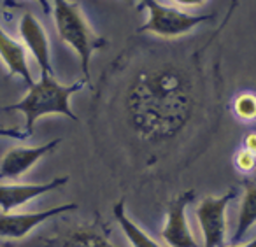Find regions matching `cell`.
<instances>
[{
	"instance_id": "obj_7",
	"label": "cell",
	"mask_w": 256,
	"mask_h": 247,
	"mask_svg": "<svg viewBox=\"0 0 256 247\" xmlns=\"http://www.w3.org/2000/svg\"><path fill=\"white\" fill-rule=\"evenodd\" d=\"M78 208V204H64L56 207L46 208L39 212H9V214H0V236L2 238L20 240L28 235L32 230L42 224L48 219H53L65 212H70Z\"/></svg>"
},
{
	"instance_id": "obj_12",
	"label": "cell",
	"mask_w": 256,
	"mask_h": 247,
	"mask_svg": "<svg viewBox=\"0 0 256 247\" xmlns=\"http://www.w3.org/2000/svg\"><path fill=\"white\" fill-rule=\"evenodd\" d=\"M112 216L116 219V222L120 224L123 235L126 236V240L132 244V247H162L156 240H153L139 224L130 219V216L124 212V200L121 198L120 202H116L112 207Z\"/></svg>"
},
{
	"instance_id": "obj_19",
	"label": "cell",
	"mask_w": 256,
	"mask_h": 247,
	"mask_svg": "<svg viewBox=\"0 0 256 247\" xmlns=\"http://www.w3.org/2000/svg\"><path fill=\"white\" fill-rule=\"evenodd\" d=\"M244 149H248L249 152L256 154V134H254V132H251V134L246 135V138H244Z\"/></svg>"
},
{
	"instance_id": "obj_10",
	"label": "cell",
	"mask_w": 256,
	"mask_h": 247,
	"mask_svg": "<svg viewBox=\"0 0 256 247\" xmlns=\"http://www.w3.org/2000/svg\"><path fill=\"white\" fill-rule=\"evenodd\" d=\"M20 36H22L23 46L32 53V56L39 64L40 74H53L48 34L32 12H25L20 20Z\"/></svg>"
},
{
	"instance_id": "obj_3",
	"label": "cell",
	"mask_w": 256,
	"mask_h": 247,
	"mask_svg": "<svg viewBox=\"0 0 256 247\" xmlns=\"http://www.w3.org/2000/svg\"><path fill=\"white\" fill-rule=\"evenodd\" d=\"M58 37L76 51L81 62L84 81L90 84V62L95 51L107 46V39L93 32L81 6L72 0H51Z\"/></svg>"
},
{
	"instance_id": "obj_6",
	"label": "cell",
	"mask_w": 256,
	"mask_h": 247,
	"mask_svg": "<svg viewBox=\"0 0 256 247\" xmlns=\"http://www.w3.org/2000/svg\"><path fill=\"white\" fill-rule=\"evenodd\" d=\"M193 198H195V191L190 190L174 196L168 204L164 228H162V236L168 247H198L186 216V208Z\"/></svg>"
},
{
	"instance_id": "obj_22",
	"label": "cell",
	"mask_w": 256,
	"mask_h": 247,
	"mask_svg": "<svg viewBox=\"0 0 256 247\" xmlns=\"http://www.w3.org/2000/svg\"><path fill=\"white\" fill-rule=\"evenodd\" d=\"M126 2H130L132 6H136V0H126Z\"/></svg>"
},
{
	"instance_id": "obj_11",
	"label": "cell",
	"mask_w": 256,
	"mask_h": 247,
	"mask_svg": "<svg viewBox=\"0 0 256 247\" xmlns=\"http://www.w3.org/2000/svg\"><path fill=\"white\" fill-rule=\"evenodd\" d=\"M0 60L4 62L9 78L18 76L28 86L36 82L26 60V48L23 46V42L12 39L2 26H0Z\"/></svg>"
},
{
	"instance_id": "obj_2",
	"label": "cell",
	"mask_w": 256,
	"mask_h": 247,
	"mask_svg": "<svg viewBox=\"0 0 256 247\" xmlns=\"http://www.w3.org/2000/svg\"><path fill=\"white\" fill-rule=\"evenodd\" d=\"M88 82L84 79L76 81L72 84H62L54 79L53 74H40V79L28 86L22 100L16 104L6 106L2 110H18L25 116V132L28 135L34 134L37 120L48 114H62L72 121H79L78 114L70 107V96L81 92Z\"/></svg>"
},
{
	"instance_id": "obj_14",
	"label": "cell",
	"mask_w": 256,
	"mask_h": 247,
	"mask_svg": "<svg viewBox=\"0 0 256 247\" xmlns=\"http://www.w3.org/2000/svg\"><path fill=\"white\" fill-rule=\"evenodd\" d=\"M60 247H118L107 240L98 226H79L60 240Z\"/></svg>"
},
{
	"instance_id": "obj_13",
	"label": "cell",
	"mask_w": 256,
	"mask_h": 247,
	"mask_svg": "<svg viewBox=\"0 0 256 247\" xmlns=\"http://www.w3.org/2000/svg\"><path fill=\"white\" fill-rule=\"evenodd\" d=\"M242 186H244V194H242L240 208H238L234 242H238L256 224V180L246 179Z\"/></svg>"
},
{
	"instance_id": "obj_18",
	"label": "cell",
	"mask_w": 256,
	"mask_h": 247,
	"mask_svg": "<svg viewBox=\"0 0 256 247\" xmlns=\"http://www.w3.org/2000/svg\"><path fill=\"white\" fill-rule=\"evenodd\" d=\"M40 4V8L44 9V14H50L51 12V2L50 0H37ZM4 6L6 8H16L18 6V0H4Z\"/></svg>"
},
{
	"instance_id": "obj_15",
	"label": "cell",
	"mask_w": 256,
	"mask_h": 247,
	"mask_svg": "<svg viewBox=\"0 0 256 247\" xmlns=\"http://www.w3.org/2000/svg\"><path fill=\"white\" fill-rule=\"evenodd\" d=\"M232 110L235 118L240 121H254L256 120V93H240L232 102Z\"/></svg>"
},
{
	"instance_id": "obj_8",
	"label": "cell",
	"mask_w": 256,
	"mask_h": 247,
	"mask_svg": "<svg viewBox=\"0 0 256 247\" xmlns=\"http://www.w3.org/2000/svg\"><path fill=\"white\" fill-rule=\"evenodd\" d=\"M68 182V176L53 177L48 182L40 184H0V210L2 214L16 212V208L23 207L28 202L54 191Z\"/></svg>"
},
{
	"instance_id": "obj_20",
	"label": "cell",
	"mask_w": 256,
	"mask_h": 247,
	"mask_svg": "<svg viewBox=\"0 0 256 247\" xmlns=\"http://www.w3.org/2000/svg\"><path fill=\"white\" fill-rule=\"evenodd\" d=\"M176 4L184 6V8H196V6H202L206 0H174Z\"/></svg>"
},
{
	"instance_id": "obj_21",
	"label": "cell",
	"mask_w": 256,
	"mask_h": 247,
	"mask_svg": "<svg viewBox=\"0 0 256 247\" xmlns=\"http://www.w3.org/2000/svg\"><path fill=\"white\" fill-rule=\"evenodd\" d=\"M234 247H256V236L252 240H249L248 244H242V246H234Z\"/></svg>"
},
{
	"instance_id": "obj_1",
	"label": "cell",
	"mask_w": 256,
	"mask_h": 247,
	"mask_svg": "<svg viewBox=\"0 0 256 247\" xmlns=\"http://www.w3.org/2000/svg\"><path fill=\"white\" fill-rule=\"evenodd\" d=\"M126 123L151 148L176 140L196 112V88L188 68L165 64L137 74L124 96Z\"/></svg>"
},
{
	"instance_id": "obj_5",
	"label": "cell",
	"mask_w": 256,
	"mask_h": 247,
	"mask_svg": "<svg viewBox=\"0 0 256 247\" xmlns=\"http://www.w3.org/2000/svg\"><path fill=\"white\" fill-rule=\"evenodd\" d=\"M235 190L221 196H206L196 207V221L202 230L204 247H224L226 238V208L235 198Z\"/></svg>"
},
{
	"instance_id": "obj_9",
	"label": "cell",
	"mask_w": 256,
	"mask_h": 247,
	"mask_svg": "<svg viewBox=\"0 0 256 247\" xmlns=\"http://www.w3.org/2000/svg\"><path fill=\"white\" fill-rule=\"evenodd\" d=\"M62 138H53L44 146L34 148H12L4 154L0 162V179H18L25 176L36 163L60 146Z\"/></svg>"
},
{
	"instance_id": "obj_16",
	"label": "cell",
	"mask_w": 256,
	"mask_h": 247,
	"mask_svg": "<svg viewBox=\"0 0 256 247\" xmlns=\"http://www.w3.org/2000/svg\"><path fill=\"white\" fill-rule=\"evenodd\" d=\"M234 163H235V168L242 174H249L256 168V154L249 152L248 149H238L234 156Z\"/></svg>"
},
{
	"instance_id": "obj_4",
	"label": "cell",
	"mask_w": 256,
	"mask_h": 247,
	"mask_svg": "<svg viewBox=\"0 0 256 247\" xmlns=\"http://www.w3.org/2000/svg\"><path fill=\"white\" fill-rule=\"evenodd\" d=\"M140 6L148 9L150 16L148 22L137 28V34H153L164 39L186 36L195 26L214 20V14H190L182 9L160 4L158 0H140Z\"/></svg>"
},
{
	"instance_id": "obj_17",
	"label": "cell",
	"mask_w": 256,
	"mask_h": 247,
	"mask_svg": "<svg viewBox=\"0 0 256 247\" xmlns=\"http://www.w3.org/2000/svg\"><path fill=\"white\" fill-rule=\"evenodd\" d=\"M0 137L2 138H16V140H26L28 137H32V135H28L25 130H20V128H6V126H0Z\"/></svg>"
},
{
	"instance_id": "obj_23",
	"label": "cell",
	"mask_w": 256,
	"mask_h": 247,
	"mask_svg": "<svg viewBox=\"0 0 256 247\" xmlns=\"http://www.w3.org/2000/svg\"><path fill=\"white\" fill-rule=\"evenodd\" d=\"M0 247H12L11 244H4V246H0Z\"/></svg>"
}]
</instances>
